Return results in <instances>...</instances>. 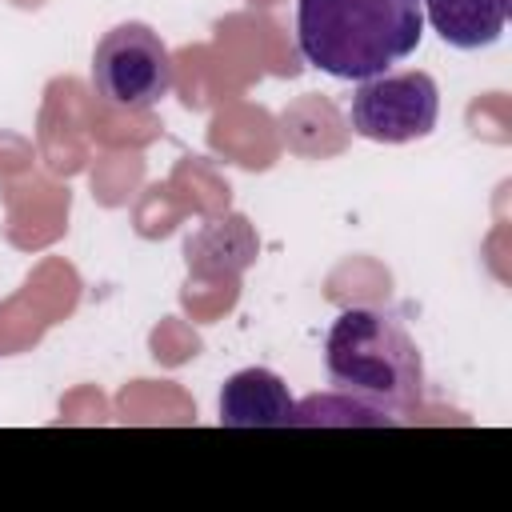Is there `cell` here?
Returning <instances> with one entry per match:
<instances>
[{
    "instance_id": "obj_1",
    "label": "cell",
    "mask_w": 512,
    "mask_h": 512,
    "mask_svg": "<svg viewBox=\"0 0 512 512\" xmlns=\"http://www.w3.org/2000/svg\"><path fill=\"white\" fill-rule=\"evenodd\" d=\"M420 0H296L304 64L336 80H372L420 48Z\"/></svg>"
},
{
    "instance_id": "obj_2",
    "label": "cell",
    "mask_w": 512,
    "mask_h": 512,
    "mask_svg": "<svg viewBox=\"0 0 512 512\" xmlns=\"http://www.w3.org/2000/svg\"><path fill=\"white\" fill-rule=\"evenodd\" d=\"M324 368L336 392L400 420L424 400L420 348L384 308H344L324 340Z\"/></svg>"
},
{
    "instance_id": "obj_3",
    "label": "cell",
    "mask_w": 512,
    "mask_h": 512,
    "mask_svg": "<svg viewBox=\"0 0 512 512\" xmlns=\"http://www.w3.org/2000/svg\"><path fill=\"white\" fill-rule=\"evenodd\" d=\"M176 68L168 44L148 24H116L96 40L92 88L104 104L124 112H148L172 92Z\"/></svg>"
},
{
    "instance_id": "obj_4",
    "label": "cell",
    "mask_w": 512,
    "mask_h": 512,
    "mask_svg": "<svg viewBox=\"0 0 512 512\" xmlns=\"http://www.w3.org/2000/svg\"><path fill=\"white\" fill-rule=\"evenodd\" d=\"M440 88L428 72H380L360 80L348 104V124L356 136L376 144H408L436 128Z\"/></svg>"
},
{
    "instance_id": "obj_5",
    "label": "cell",
    "mask_w": 512,
    "mask_h": 512,
    "mask_svg": "<svg viewBox=\"0 0 512 512\" xmlns=\"http://www.w3.org/2000/svg\"><path fill=\"white\" fill-rule=\"evenodd\" d=\"M296 400L288 384L268 368H244L220 388V424L224 428H288Z\"/></svg>"
},
{
    "instance_id": "obj_6",
    "label": "cell",
    "mask_w": 512,
    "mask_h": 512,
    "mask_svg": "<svg viewBox=\"0 0 512 512\" xmlns=\"http://www.w3.org/2000/svg\"><path fill=\"white\" fill-rule=\"evenodd\" d=\"M420 12L436 36L460 52L496 44L508 24V0H420Z\"/></svg>"
}]
</instances>
